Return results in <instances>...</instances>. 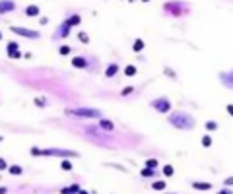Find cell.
<instances>
[{
    "instance_id": "6da1fadb",
    "label": "cell",
    "mask_w": 233,
    "mask_h": 194,
    "mask_svg": "<svg viewBox=\"0 0 233 194\" xmlns=\"http://www.w3.org/2000/svg\"><path fill=\"white\" fill-rule=\"evenodd\" d=\"M74 115H84V116H93V115H97L95 111H72Z\"/></svg>"
},
{
    "instance_id": "277c9868",
    "label": "cell",
    "mask_w": 233,
    "mask_h": 194,
    "mask_svg": "<svg viewBox=\"0 0 233 194\" xmlns=\"http://www.w3.org/2000/svg\"><path fill=\"white\" fill-rule=\"evenodd\" d=\"M142 47H144V45H142V41H138V43H136V45H134V49H136V51H140V49H142Z\"/></svg>"
},
{
    "instance_id": "7a4b0ae2",
    "label": "cell",
    "mask_w": 233,
    "mask_h": 194,
    "mask_svg": "<svg viewBox=\"0 0 233 194\" xmlns=\"http://www.w3.org/2000/svg\"><path fill=\"white\" fill-rule=\"evenodd\" d=\"M27 14H29V16H35V14H37V8H35V6L27 8Z\"/></svg>"
},
{
    "instance_id": "3957f363",
    "label": "cell",
    "mask_w": 233,
    "mask_h": 194,
    "mask_svg": "<svg viewBox=\"0 0 233 194\" xmlns=\"http://www.w3.org/2000/svg\"><path fill=\"white\" fill-rule=\"evenodd\" d=\"M134 72H136V70H134L132 66H128V68H126V76H134Z\"/></svg>"
}]
</instances>
